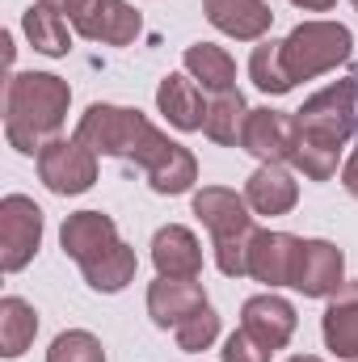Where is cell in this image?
<instances>
[{
	"instance_id": "obj_2",
	"label": "cell",
	"mask_w": 358,
	"mask_h": 362,
	"mask_svg": "<svg viewBox=\"0 0 358 362\" xmlns=\"http://www.w3.org/2000/svg\"><path fill=\"white\" fill-rule=\"evenodd\" d=\"M295 152L291 165L312 181H329L337 173L342 144L358 127V81H337L316 97H308L295 114Z\"/></svg>"
},
{
	"instance_id": "obj_32",
	"label": "cell",
	"mask_w": 358,
	"mask_h": 362,
	"mask_svg": "<svg viewBox=\"0 0 358 362\" xmlns=\"http://www.w3.org/2000/svg\"><path fill=\"white\" fill-rule=\"evenodd\" d=\"M354 8H358V0H354Z\"/></svg>"
},
{
	"instance_id": "obj_26",
	"label": "cell",
	"mask_w": 358,
	"mask_h": 362,
	"mask_svg": "<svg viewBox=\"0 0 358 362\" xmlns=\"http://www.w3.org/2000/svg\"><path fill=\"white\" fill-rule=\"evenodd\" d=\"M173 337H178V346L185 350V354H198V350H207V346L219 337V316H215V308L207 303L198 316H190V320L181 325Z\"/></svg>"
},
{
	"instance_id": "obj_20",
	"label": "cell",
	"mask_w": 358,
	"mask_h": 362,
	"mask_svg": "<svg viewBox=\"0 0 358 362\" xmlns=\"http://www.w3.org/2000/svg\"><path fill=\"white\" fill-rule=\"evenodd\" d=\"M185 72L198 81V89L207 93H232L236 89V64H232V55L224 51V47H211V42H194V47H185Z\"/></svg>"
},
{
	"instance_id": "obj_11",
	"label": "cell",
	"mask_w": 358,
	"mask_h": 362,
	"mask_svg": "<svg viewBox=\"0 0 358 362\" xmlns=\"http://www.w3.org/2000/svg\"><path fill=\"white\" fill-rule=\"evenodd\" d=\"M241 148L253 152L262 165H282V160H291V152H295V118L282 114V110H270V105L249 110Z\"/></svg>"
},
{
	"instance_id": "obj_7",
	"label": "cell",
	"mask_w": 358,
	"mask_h": 362,
	"mask_svg": "<svg viewBox=\"0 0 358 362\" xmlns=\"http://www.w3.org/2000/svg\"><path fill=\"white\" fill-rule=\"evenodd\" d=\"M38 4H47L59 17H68L76 25V34L89 38V42L127 47L139 34V13L127 0H38Z\"/></svg>"
},
{
	"instance_id": "obj_27",
	"label": "cell",
	"mask_w": 358,
	"mask_h": 362,
	"mask_svg": "<svg viewBox=\"0 0 358 362\" xmlns=\"http://www.w3.org/2000/svg\"><path fill=\"white\" fill-rule=\"evenodd\" d=\"M224 362H270V350H262L245 329L224 341Z\"/></svg>"
},
{
	"instance_id": "obj_17",
	"label": "cell",
	"mask_w": 358,
	"mask_h": 362,
	"mask_svg": "<svg viewBox=\"0 0 358 362\" xmlns=\"http://www.w3.org/2000/svg\"><path fill=\"white\" fill-rule=\"evenodd\" d=\"M321 329H325V346L337 358L358 362V282H346L337 295H329Z\"/></svg>"
},
{
	"instance_id": "obj_10",
	"label": "cell",
	"mask_w": 358,
	"mask_h": 362,
	"mask_svg": "<svg viewBox=\"0 0 358 362\" xmlns=\"http://www.w3.org/2000/svg\"><path fill=\"white\" fill-rule=\"evenodd\" d=\"M342 270H346V257H342L337 245H329V240H299L291 286L304 291L308 299H329V295H337L346 286Z\"/></svg>"
},
{
	"instance_id": "obj_30",
	"label": "cell",
	"mask_w": 358,
	"mask_h": 362,
	"mask_svg": "<svg viewBox=\"0 0 358 362\" xmlns=\"http://www.w3.org/2000/svg\"><path fill=\"white\" fill-rule=\"evenodd\" d=\"M287 362H321V358H304V354H299V358H287Z\"/></svg>"
},
{
	"instance_id": "obj_1",
	"label": "cell",
	"mask_w": 358,
	"mask_h": 362,
	"mask_svg": "<svg viewBox=\"0 0 358 362\" xmlns=\"http://www.w3.org/2000/svg\"><path fill=\"white\" fill-rule=\"evenodd\" d=\"M76 139L85 148H93L97 156H118V160L139 165L156 194H185L198 181L194 156L181 144H173L169 135H161L139 110L97 101V105L85 110V118L76 127Z\"/></svg>"
},
{
	"instance_id": "obj_25",
	"label": "cell",
	"mask_w": 358,
	"mask_h": 362,
	"mask_svg": "<svg viewBox=\"0 0 358 362\" xmlns=\"http://www.w3.org/2000/svg\"><path fill=\"white\" fill-rule=\"evenodd\" d=\"M47 362H105V350H101V341H97L93 333L68 329V333H59V337L51 341Z\"/></svg>"
},
{
	"instance_id": "obj_23",
	"label": "cell",
	"mask_w": 358,
	"mask_h": 362,
	"mask_svg": "<svg viewBox=\"0 0 358 362\" xmlns=\"http://www.w3.org/2000/svg\"><path fill=\"white\" fill-rule=\"evenodd\" d=\"M21 25H25V38L34 42V51H42V55H68V21L55 8L30 4L25 17H21Z\"/></svg>"
},
{
	"instance_id": "obj_5",
	"label": "cell",
	"mask_w": 358,
	"mask_h": 362,
	"mask_svg": "<svg viewBox=\"0 0 358 362\" xmlns=\"http://www.w3.org/2000/svg\"><path fill=\"white\" fill-rule=\"evenodd\" d=\"M194 215L202 219V228L211 232V245H215V266L228 274V278H241L249 274V240H253V215H249V202L236 194V189H224V185H202L194 194Z\"/></svg>"
},
{
	"instance_id": "obj_13",
	"label": "cell",
	"mask_w": 358,
	"mask_h": 362,
	"mask_svg": "<svg viewBox=\"0 0 358 362\" xmlns=\"http://www.w3.org/2000/svg\"><path fill=\"white\" fill-rule=\"evenodd\" d=\"M241 329L262 346V350H282L295 333V308L278 295H253L245 308H241Z\"/></svg>"
},
{
	"instance_id": "obj_6",
	"label": "cell",
	"mask_w": 358,
	"mask_h": 362,
	"mask_svg": "<svg viewBox=\"0 0 358 362\" xmlns=\"http://www.w3.org/2000/svg\"><path fill=\"white\" fill-rule=\"evenodd\" d=\"M350 47H354V38H350L346 25H337V21H304L282 38L287 76L299 85V81H312L321 72H333L337 64L350 59Z\"/></svg>"
},
{
	"instance_id": "obj_3",
	"label": "cell",
	"mask_w": 358,
	"mask_h": 362,
	"mask_svg": "<svg viewBox=\"0 0 358 362\" xmlns=\"http://www.w3.org/2000/svg\"><path fill=\"white\" fill-rule=\"evenodd\" d=\"M72 89L51 72H17L4 85V139L34 156L42 152L68 118Z\"/></svg>"
},
{
	"instance_id": "obj_22",
	"label": "cell",
	"mask_w": 358,
	"mask_h": 362,
	"mask_svg": "<svg viewBox=\"0 0 358 362\" xmlns=\"http://www.w3.org/2000/svg\"><path fill=\"white\" fill-rule=\"evenodd\" d=\"M245 122H249V105H245V97L232 89V93H219L211 105H207V135L215 139V144H224V148H236L241 139H245Z\"/></svg>"
},
{
	"instance_id": "obj_18",
	"label": "cell",
	"mask_w": 358,
	"mask_h": 362,
	"mask_svg": "<svg viewBox=\"0 0 358 362\" xmlns=\"http://www.w3.org/2000/svg\"><path fill=\"white\" fill-rule=\"evenodd\" d=\"M156 105H161V114H165L178 131H202V127H207L202 89H198V81H190V76H181V72H173V76L161 81Z\"/></svg>"
},
{
	"instance_id": "obj_4",
	"label": "cell",
	"mask_w": 358,
	"mask_h": 362,
	"mask_svg": "<svg viewBox=\"0 0 358 362\" xmlns=\"http://www.w3.org/2000/svg\"><path fill=\"white\" fill-rule=\"evenodd\" d=\"M59 245L81 266L85 282H89L93 291H101V295L122 291L135 278V270H139L135 249H127L118 240L114 219L101 215V211H76V215H68L64 232H59Z\"/></svg>"
},
{
	"instance_id": "obj_15",
	"label": "cell",
	"mask_w": 358,
	"mask_h": 362,
	"mask_svg": "<svg viewBox=\"0 0 358 362\" xmlns=\"http://www.w3.org/2000/svg\"><path fill=\"white\" fill-rule=\"evenodd\" d=\"M202 13L219 34L241 38V42L262 38L270 30V21H274L266 0H202Z\"/></svg>"
},
{
	"instance_id": "obj_24",
	"label": "cell",
	"mask_w": 358,
	"mask_h": 362,
	"mask_svg": "<svg viewBox=\"0 0 358 362\" xmlns=\"http://www.w3.org/2000/svg\"><path fill=\"white\" fill-rule=\"evenodd\" d=\"M249 76H253V85L262 93H274V97H282V93L295 89V81L287 76V64H282V42H262V47L253 51Z\"/></svg>"
},
{
	"instance_id": "obj_12",
	"label": "cell",
	"mask_w": 358,
	"mask_h": 362,
	"mask_svg": "<svg viewBox=\"0 0 358 362\" xmlns=\"http://www.w3.org/2000/svg\"><path fill=\"white\" fill-rule=\"evenodd\" d=\"M207 308V295L194 278H156L148 286V316L156 329H173L178 333L190 316H198Z\"/></svg>"
},
{
	"instance_id": "obj_19",
	"label": "cell",
	"mask_w": 358,
	"mask_h": 362,
	"mask_svg": "<svg viewBox=\"0 0 358 362\" xmlns=\"http://www.w3.org/2000/svg\"><path fill=\"white\" fill-rule=\"evenodd\" d=\"M245 202L258 215H287L299 202V185L282 165H262L253 177L245 181Z\"/></svg>"
},
{
	"instance_id": "obj_8",
	"label": "cell",
	"mask_w": 358,
	"mask_h": 362,
	"mask_svg": "<svg viewBox=\"0 0 358 362\" xmlns=\"http://www.w3.org/2000/svg\"><path fill=\"white\" fill-rule=\"evenodd\" d=\"M42 245V211L25 194H8L0 202V266L8 274L25 270Z\"/></svg>"
},
{
	"instance_id": "obj_29",
	"label": "cell",
	"mask_w": 358,
	"mask_h": 362,
	"mask_svg": "<svg viewBox=\"0 0 358 362\" xmlns=\"http://www.w3.org/2000/svg\"><path fill=\"white\" fill-rule=\"evenodd\" d=\"M295 8H304V13H329L337 0H291Z\"/></svg>"
},
{
	"instance_id": "obj_9",
	"label": "cell",
	"mask_w": 358,
	"mask_h": 362,
	"mask_svg": "<svg viewBox=\"0 0 358 362\" xmlns=\"http://www.w3.org/2000/svg\"><path fill=\"white\" fill-rule=\"evenodd\" d=\"M38 177L51 194H85L97 181V152L81 139H51L38 152Z\"/></svg>"
},
{
	"instance_id": "obj_14",
	"label": "cell",
	"mask_w": 358,
	"mask_h": 362,
	"mask_svg": "<svg viewBox=\"0 0 358 362\" xmlns=\"http://www.w3.org/2000/svg\"><path fill=\"white\" fill-rule=\"evenodd\" d=\"M295 257H299V236L253 232V240H249V278H258L266 286H291Z\"/></svg>"
},
{
	"instance_id": "obj_31",
	"label": "cell",
	"mask_w": 358,
	"mask_h": 362,
	"mask_svg": "<svg viewBox=\"0 0 358 362\" xmlns=\"http://www.w3.org/2000/svg\"><path fill=\"white\" fill-rule=\"evenodd\" d=\"M354 81H358V68H354Z\"/></svg>"
},
{
	"instance_id": "obj_16",
	"label": "cell",
	"mask_w": 358,
	"mask_h": 362,
	"mask_svg": "<svg viewBox=\"0 0 358 362\" xmlns=\"http://www.w3.org/2000/svg\"><path fill=\"white\" fill-rule=\"evenodd\" d=\"M152 262H156L161 278H194V282H198V274H202L198 236H194L190 228H181V223L161 228L156 240H152Z\"/></svg>"
},
{
	"instance_id": "obj_28",
	"label": "cell",
	"mask_w": 358,
	"mask_h": 362,
	"mask_svg": "<svg viewBox=\"0 0 358 362\" xmlns=\"http://www.w3.org/2000/svg\"><path fill=\"white\" fill-rule=\"evenodd\" d=\"M342 185H346V189L358 198V152L346 160V169H342Z\"/></svg>"
},
{
	"instance_id": "obj_21",
	"label": "cell",
	"mask_w": 358,
	"mask_h": 362,
	"mask_svg": "<svg viewBox=\"0 0 358 362\" xmlns=\"http://www.w3.org/2000/svg\"><path fill=\"white\" fill-rule=\"evenodd\" d=\"M34 333H38V312L25 299H17V295L0 299V354L4 358H21L25 346L34 341Z\"/></svg>"
}]
</instances>
